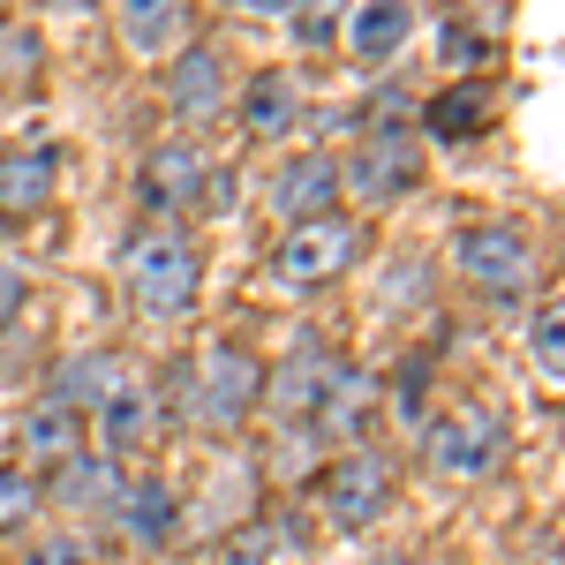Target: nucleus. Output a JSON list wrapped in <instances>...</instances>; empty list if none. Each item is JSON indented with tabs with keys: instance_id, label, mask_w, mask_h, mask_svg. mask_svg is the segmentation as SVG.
Instances as JSON below:
<instances>
[{
	"instance_id": "1",
	"label": "nucleus",
	"mask_w": 565,
	"mask_h": 565,
	"mask_svg": "<svg viewBox=\"0 0 565 565\" xmlns=\"http://www.w3.org/2000/svg\"><path fill=\"white\" fill-rule=\"evenodd\" d=\"M121 287L143 317H189L196 295H204V257L181 226H136L129 249H121Z\"/></svg>"
},
{
	"instance_id": "2",
	"label": "nucleus",
	"mask_w": 565,
	"mask_h": 565,
	"mask_svg": "<svg viewBox=\"0 0 565 565\" xmlns=\"http://www.w3.org/2000/svg\"><path fill=\"white\" fill-rule=\"evenodd\" d=\"M257 392H264V362L242 340H212L196 348L189 377H181V407L196 415V430L212 437H234L249 415H257Z\"/></svg>"
},
{
	"instance_id": "3",
	"label": "nucleus",
	"mask_w": 565,
	"mask_h": 565,
	"mask_svg": "<svg viewBox=\"0 0 565 565\" xmlns=\"http://www.w3.org/2000/svg\"><path fill=\"white\" fill-rule=\"evenodd\" d=\"M362 257V226L340 212L324 218H302V226H287L279 242H271V257H264V279L279 287V295H324V287H340Z\"/></svg>"
},
{
	"instance_id": "4",
	"label": "nucleus",
	"mask_w": 565,
	"mask_h": 565,
	"mask_svg": "<svg viewBox=\"0 0 565 565\" xmlns=\"http://www.w3.org/2000/svg\"><path fill=\"white\" fill-rule=\"evenodd\" d=\"M452 264H460V279H468L476 295H490V302L527 295L535 271H543V257H535L521 218H468V226L452 234Z\"/></svg>"
},
{
	"instance_id": "5",
	"label": "nucleus",
	"mask_w": 565,
	"mask_h": 565,
	"mask_svg": "<svg viewBox=\"0 0 565 565\" xmlns=\"http://www.w3.org/2000/svg\"><path fill=\"white\" fill-rule=\"evenodd\" d=\"M423 460L452 482H476L505 460V415L490 399H452L445 415H423Z\"/></svg>"
},
{
	"instance_id": "6",
	"label": "nucleus",
	"mask_w": 565,
	"mask_h": 565,
	"mask_svg": "<svg viewBox=\"0 0 565 565\" xmlns=\"http://www.w3.org/2000/svg\"><path fill=\"white\" fill-rule=\"evenodd\" d=\"M332 370H340V354L324 348L317 332H302L295 348L279 354L271 370H264V392L257 407L279 423V430H309V415H317V399H324V385H332Z\"/></svg>"
},
{
	"instance_id": "7",
	"label": "nucleus",
	"mask_w": 565,
	"mask_h": 565,
	"mask_svg": "<svg viewBox=\"0 0 565 565\" xmlns=\"http://www.w3.org/2000/svg\"><path fill=\"white\" fill-rule=\"evenodd\" d=\"M317 505H324L332 527H370L392 505V460L377 445H348V452L324 468V482H317Z\"/></svg>"
},
{
	"instance_id": "8",
	"label": "nucleus",
	"mask_w": 565,
	"mask_h": 565,
	"mask_svg": "<svg viewBox=\"0 0 565 565\" xmlns=\"http://www.w3.org/2000/svg\"><path fill=\"white\" fill-rule=\"evenodd\" d=\"M415 174H423L415 136L385 121L377 136L354 143V159H340V196H354V204H392L399 189H415Z\"/></svg>"
},
{
	"instance_id": "9",
	"label": "nucleus",
	"mask_w": 565,
	"mask_h": 565,
	"mask_svg": "<svg viewBox=\"0 0 565 565\" xmlns=\"http://www.w3.org/2000/svg\"><path fill=\"white\" fill-rule=\"evenodd\" d=\"M106 521L121 527V543L129 551H174V535H181V498H174V482L167 476H129L121 482V498L106 505Z\"/></svg>"
},
{
	"instance_id": "10",
	"label": "nucleus",
	"mask_w": 565,
	"mask_h": 565,
	"mask_svg": "<svg viewBox=\"0 0 565 565\" xmlns=\"http://www.w3.org/2000/svg\"><path fill=\"white\" fill-rule=\"evenodd\" d=\"M61 196V143H15L0 151V218L31 226L39 212H53Z\"/></svg>"
},
{
	"instance_id": "11",
	"label": "nucleus",
	"mask_w": 565,
	"mask_h": 565,
	"mask_svg": "<svg viewBox=\"0 0 565 565\" xmlns=\"http://www.w3.org/2000/svg\"><path fill=\"white\" fill-rule=\"evenodd\" d=\"M204 181H212V159L189 143V136H167L143 151V204L151 212H196L204 204Z\"/></svg>"
},
{
	"instance_id": "12",
	"label": "nucleus",
	"mask_w": 565,
	"mask_h": 565,
	"mask_svg": "<svg viewBox=\"0 0 565 565\" xmlns=\"http://www.w3.org/2000/svg\"><path fill=\"white\" fill-rule=\"evenodd\" d=\"M340 45L362 68H392L415 45V0H354L340 15Z\"/></svg>"
},
{
	"instance_id": "13",
	"label": "nucleus",
	"mask_w": 565,
	"mask_h": 565,
	"mask_svg": "<svg viewBox=\"0 0 565 565\" xmlns=\"http://www.w3.org/2000/svg\"><path fill=\"white\" fill-rule=\"evenodd\" d=\"M370 415H377V377H370V370H354V362H340V370H332V385H324V399H317V415H309V437L348 452V445H362Z\"/></svg>"
},
{
	"instance_id": "14",
	"label": "nucleus",
	"mask_w": 565,
	"mask_h": 565,
	"mask_svg": "<svg viewBox=\"0 0 565 565\" xmlns=\"http://www.w3.org/2000/svg\"><path fill=\"white\" fill-rule=\"evenodd\" d=\"M167 106H174V121H189V129H204V121H218V114L234 106L226 68H218L212 45H181L174 53V68H167Z\"/></svg>"
},
{
	"instance_id": "15",
	"label": "nucleus",
	"mask_w": 565,
	"mask_h": 565,
	"mask_svg": "<svg viewBox=\"0 0 565 565\" xmlns=\"http://www.w3.org/2000/svg\"><path fill=\"white\" fill-rule=\"evenodd\" d=\"M90 445V430H84V415L76 407H61V399H31L23 407V423H15V452H23V468L31 476H53L61 460H76Z\"/></svg>"
},
{
	"instance_id": "16",
	"label": "nucleus",
	"mask_w": 565,
	"mask_h": 565,
	"mask_svg": "<svg viewBox=\"0 0 565 565\" xmlns=\"http://www.w3.org/2000/svg\"><path fill=\"white\" fill-rule=\"evenodd\" d=\"M121 482H129V476H121V460L98 452V445H84L76 460H61L53 476H39V490L61 505V513H106V505L121 498Z\"/></svg>"
},
{
	"instance_id": "17",
	"label": "nucleus",
	"mask_w": 565,
	"mask_h": 565,
	"mask_svg": "<svg viewBox=\"0 0 565 565\" xmlns=\"http://www.w3.org/2000/svg\"><path fill=\"white\" fill-rule=\"evenodd\" d=\"M159 415H167V407H159L151 392L136 385V377H121V385H114L106 399H98V407H90L84 430L98 437V452H114V460H121V452H136V445H151Z\"/></svg>"
},
{
	"instance_id": "18",
	"label": "nucleus",
	"mask_w": 565,
	"mask_h": 565,
	"mask_svg": "<svg viewBox=\"0 0 565 565\" xmlns=\"http://www.w3.org/2000/svg\"><path fill=\"white\" fill-rule=\"evenodd\" d=\"M332 204H340V159H324V151H302L295 167H279V174H271V212L287 218V226L324 218Z\"/></svg>"
},
{
	"instance_id": "19",
	"label": "nucleus",
	"mask_w": 565,
	"mask_h": 565,
	"mask_svg": "<svg viewBox=\"0 0 565 565\" xmlns=\"http://www.w3.org/2000/svg\"><path fill=\"white\" fill-rule=\"evenodd\" d=\"M234 114H242V129L249 136H287L295 121H302V84H295V68H257L249 84H242V98H234Z\"/></svg>"
},
{
	"instance_id": "20",
	"label": "nucleus",
	"mask_w": 565,
	"mask_h": 565,
	"mask_svg": "<svg viewBox=\"0 0 565 565\" xmlns=\"http://www.w3.org/2000/svg\"><path fill=\"white\" fill-rule=\"evenodd\" d=\"M121 377H129V370L114 362V348H76L68 362H61V370H53V385H45V399H61V407H76V415L90 423V407H98L106 392L121 385Z\"/></svg>"
},
{
	"instance_id": "21",
	"label": "nucleus",
	"mask_w": 565,
	"mask_h": 565,
	"mask_svg": "<svg viewBox=\"0 0 565 565\" xmlns=\"http://www.w3.org/2000/svg\"><path fill=\"white\" fill-rule=\"evenodd\" d=\"M114 23L129 53H174L181 23H189V0H114Z\"/></svg>"
},
{
	"instance_id": "22",
	"label": "nucleus",
	"mask_w": 565,
	"mask_h": 565,
	"mask_svg": "<svg viewBox=\"0 0 565 565\" xmlns=\"http://www.w3.org/2000/svg\"><path fill=\"white\" fill-rule=\"evenodd\" d=\"M482 121H490V90L482 84H452L423 106V129H430L437 143H460V136H476Z\"/></svg>"
},
{
	"instance_id": "23",
	"label": "nucleus",
	"mask_w": 565,
	"mask_h": 565,
	"mask_svg": "<svg viewBox=\"0 0 565 565\" xmlns=\"http://www.w3.org/2000/svg\"><path fill=\"white\" fill-rule=\"evenodd\" d=\"M45 513V490L31 468H0V535H31Z\"/></svg>"
},
{
	"instance_id": "24",
	"label": "nucleus",
	"mask_w": 565,
	"mask_h": 565,
	"mask_svg": "<svg viewBox=\"0 0 565 565\" xmlns=\"http://www.w3.org/2000/svg\"><path fill=\"white\" fill-rule=\"evenodd\" d=\"M527 362H535L551 385L565 377V309H558V302L535 309V324H527Z\"/></svg>"
},
{
	"instance_id": "25",
	"label": "nucleus",
	"mask_w": 565,
	"mask_h": 565,
	"mask_svg": "<svg viewBox=\"0 0 565 565\" xmlns=\"http://www.w3.org/2000/svg\"><path fill=\"white\" fill-rule=\"evenodd\" d=\"M15 565H90V551H84V535H68V527H31Z\"/></svg>"
},
{
	"instance_id": "26",
	"label": "nucleus",
	"mask_w": 565,
	"mask_h": 565,
	"mask_svg": "<svg viewBox=\"0 0 565 565\" xmlns=\"http://www.w3.org/2000/svg\"><path fill=\"white\" fill-rule=\"evenodd\" d=\"M423 385H430V362H399V377H392V392H377V407H392L407 430H423Z\"/></svg>"
},
{
	"instance_id": "27",
	"label": "nucleus",
	"mask_w": 565,
	"mask_h": 565,
	"mask_svg": "<svg viewBox=\"0 0 565 565\" xmlns=\"http://www.w3.org/2000/svg\"><path fill=\"white\" fill-rule=\"evenodd\" d=\"M348 8H354V0H295V15H287V23H295V39H302V45H332Z\"/></svg>"
},
{
	"instance_id": "28",
	"label": "nucleus",
	"mask_w": 565,
	"mask_h": 565,
	"mask_svg": "<svg viewBox=\"0 0 565 565\" xmlns=\"http://www.w3.org/2000/svg\"><path fill=\"white\" fill-rule=\"evenodd\" d=\"M437 53H445V68H482V61H490V31H482V23H468V15H452Z\"/></svg>"
},
{
	"instance_id": "29",
	"label": "nucleus",
	"mask_w": 565,
	"mask_h": 565,
	"mask_svg": "<svg viewBox=\"0 0 565 565\" xmlns=\"http://www.w3.org/2000/svg\"><path fill=\"white\" fill-rule=\"evenodd\" d=\"M31 76H39V39L8 23L0 31V84H31Z\"/></svg>"
},
{
	"instance_id": "30",
	"label": "nucleus",
	"mask_w": 565,
	"mask_h": 565,
	"mask_svg": "<svg viewBox=\"0 0 565 565\" xmlns=\"http://www.w3.org/2000/svg\"><path fill=\"white\" fill-rule=\"evenodd\" d=\"M23 302H31V279H23V264L15 257H0V332L23 317Z\"/></svg>"
},
{
	"instance_id": "31",
	"label": "nucleus",
	"mask_w": 565,
	"mask_h": 565,
	"mask_svg": "<svg viewBox=\"0 0 565 565\" xmlns=\"http://www.w3.org/2000/svg\"><path fill=\"white\" fill-rule=\"evenodd\" d=\"M242 15H295V0H234Z\"/></svg>"
},
{
	"instance_id": "32",
	"label": "nucleus",
	"mask_w": 565,
	"mask_h": 565,
	"mask_svg": "<svg viewBox=\"0 0 565 565\" xmlns=\"http://www.w3.org/2000/svg\"><path fill=\"white\" fill-rule=\"evenodd\" d=\"M392 565H399V558H392Z\"/></svg>"
}]
</instances>
